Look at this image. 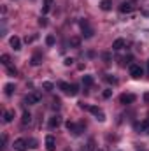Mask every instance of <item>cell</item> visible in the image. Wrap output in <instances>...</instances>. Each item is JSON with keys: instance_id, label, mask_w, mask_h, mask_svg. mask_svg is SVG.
Listing matches in <instances>:
<instances>
[{"instance_id": "ffe728a7", "label": "cell", "mask_w": 149, "mask_h": 151, "mask_svg": "<svg viewBox=\"0 0 149 151\" xmlns=\"http://www.w3.org/2000/svg\"><path fill=\"white\" fill-rule=\"evenodd\" d=\"M0 60H2V63H4V65H7V67L11 65V56H9V55H2V56H0Z\"/></svg>"}, {"instance_id": "d4e9b609", "label": "cell", "mask_w": 149, "mask_h": 151, "mask_svg": "<svg viewBox=\"0 0 149 151\" xmlns=\"http://www.w3.org/2000/svg\"><path fill=\"white\" fill-rule=\"evenodd\" d=\"M46 44H47V46H53V44H54V37H53V35H47V37H46Z\"/></svg>"}, {"instance_id": "cb8c5ba5", "label": "cell", "mask_w": 149, "mask_h": 151, "mask_svg": "<svg viewBox=\"0 0 149 151\" xmlns=\"http://www.w3.org/2000/svg\"><path fill=\"white\" fill-rule=\"evenodd\" d=\"M79 44H81L79 37H72V39H70V46H74V47H79Z\"/></svg>"}, {"instance_id": "f1b7e54d", "label": "cell", "mask_w": 149, "mask_h": 151, "mask_svg": "<svg viewBox=\"0 0 149 151\" xmlns=\"http://www.w3.org/2000/svg\"><path fill=\"white\" fill-rule=\"evenodd\" d=\"M102 95H104V99H109V97H112V90H105Z\"/></svg>"}, {"instance_id": "836d02e7", "label": "cell", "mask_w": 149, "mask_h": 151, "mask_svg": "<svg viewBox=\"0 0 149 151\" xmlns=\"http://www.w3.org/2000/svg\"><path fill=\"white\" fill-rule=\"evenodd\" d=\"M97 151H104V150H97Z\"/></svg>"}, {"instance_id": "3957f363", "label": "cell", "mask_w": 149, "mask_h": 151, "mask_svg": "<svg viewBox=\"0 0 149 151\" xmlns=\"http://www.w3.org/2000/svg\"><path fill=\"white\" fill-rule=\"evenodd\" d=\"M130 76L133 77V79H140L142 76H144V69L140 67V65H130Z\"/></svg>"}, {"instance_id": "603a6c76", "label": "cell", "mask_w": 149, "mask_h": 151, "mask_svg": "<svg viewBox=\"0 0 149 151\" xmlns=\"http://www.w3.org/2000/svg\"><path fill=\"white\" fill-rule=\"evenodd\" d=\"M51 4H53V0H44V7H42V12H47V11H49V7H51Z\"/></svg>"}, {"instance_id": "277c9868", "label": "cell", "mask_w": 149, "mask_h": 151, "mask_svg": "<svg viewBox=\"0 0 149 151\" xmlns=\"http://www.w3.org/2000/svg\"><path fill=\"white\" fill-rule=\"evenodd\" d=\"M88 111L93 114L98 121H105V114H104V111H102L100 107H97V106H90V109H88Z\"/></svg>"}, {"instance_id": "5bb4252c", "label": "cell", "mask_w": 149, "mask_h": 151, "mask_svg": "<svg viewBox=\"0 0 149 151\" xmlns=\"http://www.w3.org/2000/svg\"><path fill=\"white\" fill-rule=\"evenodd\" d=\"M21 123H23V125H30V123H32V114L28 113V111L23 113V116H21Z\"/></svg>"}, {"instance_id": "6da1fadb", "label": "cell", "mask_w": 149, "mask_h": 151, "mask_svg": "<svg viewBox=\"0 0 149 151\" xmlns=\"http://www.w3.org/2000/svg\"><path fill=\"white\" fill-rule=\"evenodd\" d=\"M62 90H63V93H67V95H70V97H75L77 93H79V86L77 84H69V83H60L58 84Z\"/></svg>"}, {"instance_id": "4316f807", "label": "cell", "mask_w": 149, "mask_h": 151, "mask_svg": "<svg viewBox=\"0 0 149 151\" xmlns=\"http://www.w3.org/2000/svg\"><path fill=\"white\" fill-rule=\"evenodd\" d=\"M105 81L107 83H112V84H116L117 81H116V77H111V76H105Z\"/></svg>"}, {"instance_id": "7402d4cb", "label": "cell", "mask_w": 149, "mask_h": 151, "mask_svg": "<svg viewBox=\"0 0 149 151\" xmlns=\"http://www.w3.org/2000/svg\"><path fill=\"white\" fill-rule=\"evenodd\" d=\"M27 144H28V148H30V150H35V148H39L35 139H28V141H27Z\"/></svg>"}, {"instance_id": "30bf717a", "label": "cell", "mask_w": 149, "mask_h": 151, "mask_svg": "<svg viewBox=\"0 0 149 151\" xmlns=\"http://www.w3.org/2000/svg\"><path fill=\"white\" fill-rule=\"evenodd\" d=\"M12 146H14V150H16V151H25L28 144H27V141H25V139H16Z\"/></svg>"}, {"instance_id": "e0dca14e", "label": "cell", "mask_w": 149, "mask_h": 151, "mask_svg": "<svg viewBox=\"0 0 149 151\" xmlns=\"http://www.w3.org/2000/svg\"><path fill=\"white\" fill-rule=\"evenodd\" d=\"M14 90H16V88H14V84H12V83H7V84L4 86L5 95H12V93H14Z\"/></svg>"}, {"instance_id": "d6986e66", "label": "cell", "mask_w": 149, "mask_h": 151, "mask_svg": "<svg viewBox=\"0 0 149 151\" xmlns=\"http://www.w3.org/2000/svg\"><path fill=\"white\" fill-rule=\"evenodd\" d=\"M40 62H42V56H40V55H35V56L32 58V62H30V63H32L34 67H37V65H40Z\"/></svg>"}, {"instance_id": "d6a6232c", "label": "cell", "mask_w": 149, "mask_h": 151, "mask_svg": "<svg viewBox=\"0 0 149 151\" xmlns=\"http://www.w3.org/2000/svg\"><path fill=\"white\" fill-rule=\"evenodd\" d=\"M144 100H146V102H149V93H146V95H144Z\"/></svg>"}, {"instance_id": "52a82bcc", "label": "cell", "mask_w": 149, "mask_h": 151, "mask_svg": "<svg viewBox=\"0 0 149 151\" xmlns=\"http://www.w3.org/2000/svg\"><path fill=\"white\" fill-rule=\"evenodd\" d=\"M60 125H62V116H60V114H54V116L49 118V128H51V130L58 128Z\"/></svg>"}, {"instance_id": "83f0119b", "label": "cell", "mask_w": 149, "mask_h": 151, "mask_svg": "<svg viewBox=\"0 0 149 151\" xmlns=\"http://www.w3.org/2000/svg\"><path fill=\"white\" fill-rule=\"evenodd\" d=\"M7 72H9V76H16V74H18V70H16L14 67H9V69H7Z\"/></svg>"}, {"instance_id": "44dd1931", "label": "cell", "mask_w": 149, "mask_h": 151, "mask_svg": "<svg viewBox=\"0 0 149 151\" xmlns=\"http://www.w3.org/2000/svg\"><path fill=\"white\" fill-rule=\"evenodd\" d=\"M42 88H44L46 91H53L54 84H53V83H49V81H46V83H42Z\"/></svg>"}, {"instance_id": "7a4b0ae2", "label": "cell", "mask_w": 149, "mask_h": 151, "mask_svg": "<svg viewBox=\"0 0 149 151\" xmlns=\"http://www.w3.org/2000/svg\"><path fill=\"white\" fill-rule=\"evenodd\" d=\"M79 25H81V30H82V35H84V37H86V39L93 37V34H95V32H93V28L90 27V23H88L86 19H81V23H79Z\"/></svg>"}, {"instance_id": "9a60e30c", "label": "cell", "mask_w": 149, "mask_h": 151, "mask_svg": "<svg viewBox=\"0 0 149 151\" xmlns=\"http://www.w3.org/2000/svg\"><path fill=\"white\" fill-rule=\"evenodd\" d=\"M100 9H102V11H111L112 2L111 0H102V2H100Z\"/></svg>"}, {"instance_id": "8fae6325", "label": "cell", "mask_w": 149, "mask_h": 151, "mask_svg": "<svg viewBox=\"0 0 149 151\" xmlns=\"http://www.w3.org/2000/svg\"><path fill=\"white\" fill-rule=\"evenodd\" d=\"M133 11V5L130 4V2H123L121 5H119V12L121 14H126V12H132Z\"/></svg>"}, {"instance_id": "5b68a950", "label": "cell", "mask_w": 149, "mask_h": 151, "mask_svg": "<svg viewBox=\"0 0 149 151\" xmlns=\"http://www.w3.org/2000/svg\"><path fill=\"white\" fill-rule=\"evenodd\" d=\"M135 99H137V97H135L133 93H123V95L119 97V102H121L123 106H128V104H133Z\"/></svg>"}, {"instance_id": "7c38bea8", "label": "cell", "mask_w": 149, "mask_h": 151, "mask_svg": "<svg viewBox=\"0 0 149 151\" xmlns=\"http://www.w3.org/2000/svg\"><path fill=\"white\" fill-rule=\"evenodd\" d=\"M9 42H11V47H12L14 51L21 49V40H19V37H16V35H14V37H11V40H9Z\"/></svg>"}, {"instance_id": "484cf974", "label": "cell", "mask_w": 149, "mask_h": 151, "mask_svg": "<svg viewBox=\"0 0 149 151\" xmlns=\"http://www.w3.org/2000/svg\"><path fill=\"white\" fill-rule=\"evenodd\" d=\"M60 106H62L60 99H54V100H53V109H60Z\"/></svg>"}, {"instance_id": "2e32d148", "label": "cell", "mask_w": 149, "mask_h": 151, "mask_svg": "<svg viewBox=\"0 0 149 151\" xmlns=\"http://www.w3.org/2000/svg\"><path fill=\"white\" fill-rule=\"evenodd\" d=\"M12 119H14V111H11V109H9V111H5V113H4V121H5V123H11Z\"/></svg>"}, {"instance_id": "f546056e", "label": "cell", "mask_w": 149, "mask_h": 151, "mask_svg": "<svg viewBox=\"0 0 149 151\" xmlns=\"http://www.w3.org/2000/svg\"><path fill=\"white\" fill-rule=\"evenodd\" d=\"M63 63H65L67 67H70V65L74 63V60H72V58H65V60H63Z\"/></svg>"}, {"instance_id": "4dcf8cb0", "label": "cell", "mask_w": 149, "mask_h": 151, "mask_svg": "<svg viewBox=\"0 0 149 151\" xmlns=\"http://www.w3.org/2000/svg\"><path fill=\"white\" fill-rule=\"evenodd\" d=\"M93 144H95V142H93V141H90V142H88V146H86V150H82V151H93Z\"/></svg>"}, {"instance_id": "1f68e13d", "label": "cell", "mask_w": 149, "mask_h": 151, "mask_svg": "<svg viewBox=\"0 0 149 151\" xmlns=\"http://www.w3.org/2000/svg\"><path fill=\"white\" fill-rule=\"evenodd\" d=\"M46 23H47L46 18H40V19H39V25H40V27H46Z\"/></svg>"}, {"instance_id": "ba28073f", "label": "cell", "mask_w": 149, "mask_h": 151, "mask_svg": "<svg viewBox=\"0 0 149 151\" xmlns=\"http://www.w3.org/2000/svg\"><path fill=\"white\" fill-rule=\"evenodd\" d=\"M39 100H40V95H39V93H28V95L25 97V104H28V106L39 104Z\"/></svg>"}, {"instance_id": "8992f818", "label": "cell", "mask_w": 149, "mask_h": 151, "mask_svg": "<svg viewBox=\"0 0 149 151\" xmlns=\"http://www.w3.org/2000/svg\"><path fill=\"white\" fill-rule=\"evenodd\" d=\"M67 130L72 132L74 135H81V132H82V125H75V123H72V121H67Z\"/></svg>"}, {"instance_id": "e575fe53", "label": "cell", "mask_w": 149, "mask_h": 151, "mask_svg": "<svg viewBox=\"0 0 149 151\" xmlns=\"http://www.w3.org/2000/svg\"><path fill=\"white\" fill-rule=\"evenodd\" d=\"M148 69H149V62H148Z\"/></svg>"}, {"instance_id": "ac0fdd59", "label": "cell", "mask_w": 149, "mask_h": 151, "mask_svg": "<svg viewBox=\"0 0 149 151\" xmlns=\"http://www.w3.org/2000/svg\"><path fill=\"white\" fill-rule=\"evenodd\" d=\"M82 84L84 86H91L93 84V77L91 76H82Z\"/></svg>"}, {"instance_id": "4fadbf2b", "label": "cell", "mask_w": 149, "mask_h": 151, "mask_svg": "<svg viewBox=\"0 0 149 151\" xmlns=\"http://www.w3.org/2000/svg\"><path fill=\"white\" fill-rule=\"evenodd\" d=\"M125 44H126V42H125V39H116V40L112 42V49H114V51H119V49H123V47H125Z\"/></svg>"}, {"instance_id": "9c48e42d", "label": "cell", "mask_w": 149, "mask_h": 151, "mask_svg": "<svg viewBox=\"0 0 149 151\" xmlns=\"http://www.w3.org/2000/svg\"><path fill=\"white\" fill-rule=\"evenodd\" d=\"M46 150L47 151H54L56 150V141L53 135H46Z\"/></svg>"}]
</instances>
